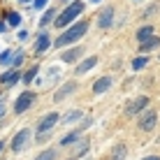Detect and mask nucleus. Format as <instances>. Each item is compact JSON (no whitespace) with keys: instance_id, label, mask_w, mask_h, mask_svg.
I'll return each mask as SVG.
<instances>
[{"instance_id":"obj_1","label":"nucleus","mask_w":160,"mask_h":160,"mask_svg":"<svg viewBox=\"0 0 160 160\" xmlns=\"http://www.w3.org/2000/svg\"><path fill=\"white\" fill-rule=\"evenodd\" d=\"M91 28V23H88L86 19H81V21H77V23L72 26H68L60 35L56 37V42H53V47L56 49H65V47H74L77 42L81 40V37L86 35V30Z\"/></svg>"},{"instance_id":"obj_2","label":"nucleus","mask_w":160,"mask_h":160,"mask_svg":"<svg viewBox=\"0 0 160 160\" xmlns=\"http://www.w3.org/2000/svg\"><path fill=\"white\" fill-rule=\"evenodd\" d=\"M81 12H84V2H81V0H72V2H70L68 7H65L63 12L56 16L53 26H56V28H68V26L74 23V19H77Z\"/></svg>"},{"instance_id":"obj_3","label":"nucleus","mask_w":160,"mask_h":160,"mask_svg":"<svg viewBox=\"0 0 160 160\" xmlns=\"http://www.w3.org/2000/svg\"><path fill=\"white\" fill-rule=\"evenodd\" d=\"M91 125H93V116H84V118H81V123L77 125L74 130H70L68 135H63V137H60L58 146H60V148H70V146H74L77 142L81 139V135H84V132H86L88 128H91Z\"/></svg>"},{"instance_id":"obj_4","label":"nucleus","mask_w":160,"mask_h":160,"mask_svg":"<svg viewBox=\"0 0 160 160\" xmlns=\"http://www.w3.org/2000/svg\"><path fill=\"white\" fill-rule=\"evenodd\" d=\"M35 102H37V93L30 91V88H26V91H21L19 95H16L12 112L16 114V116H21V114H26L30 107H35Z\"/></svg>"},{"instance_id":"obj_5","label":"nucleus","mask_w":160,"mask_h":160,"mask_svg":"<svg viewBox=\"0 0 160 160\" xmlns=\"http://www.w3.org/2000/svg\"><path fill=\"white\" fill-rule=\"evenodd\" d=\"M30 137H32V130H30V128H21L19 132H14L12 142H9V148H12L14 153L26 151V148H28V144H30Z\"/></svg>"},{"instance_id":"obj_6","label":"nucleus","mask_w":160,"mask_h":160,"mask_svg":"<svg viewBox=\"0 0 160 160\" xmlns=\"http://www.w3.org/2000/svg\"><path fill=\"white\" fill-rule=\"evenodd\" d=\"M60 123V114L58 112H49L37 121L35 125V135H44V132H53V128Z\"/></svg>"},{"instance_id":"obj_7","label":"nucleus","mask_w":160,"mask_h":160,"mask_svg":"<svg viewBox=\"0 0 160 160\" xmlns=\"http://www.w3.org/2000/svg\"><path fill=\"white\" fill-rule=\"evenodd\" d=\"M156 125H158V109H146V112H142L139 118H137V128L142 132H151Z\"/></svg>"},{"instance_id":"obj_8","label":"nucleus","mask_w":160,"mask_h":160,"mask_svg":"<svg viewBox=\"0 0 160 160\" xmlns=\"http://www.w3.org/2000/svg\"><path fill=\"white\" fill-rule=\"evenodd\" d=\"M148 104H151V98L148 95H137L135 100H130L125 104V114H128V116H139L142 112L148 109Z\"/></svg>"},{"instance_id":"obj_9","label":"nucleus","mask_w":160,"mask_h":160,"mask_svg":"<svg viewBox=\"0 0 160 160\" xmlns=\"http://www.w3.org/2000/svg\"><path fill=\"white\" fill-rule=\"evenodd\" d=\"M19 81H23V72H21V70L9 68L7 72H2V74H0V84H2L5 88H12V86L19 84Z\"/></svg>"},{"instance_id":"obj_10","label":"nucleus","mask_w":160,"mask_h":160,"mask_svg":"<svg viewBox=\"0 0 160 160\" xmlns=\"http://www.w3.org/2000/svg\"><path fill=\"white\" fill-rule=\"evenodd\" d=\"M95 65H98V56H86V58H81L79 63L74 65V74L77 77H84V74L91 72Z\"/></svg>"},{"instance_id":"obj_11","label":"nucleus","mask_w":160,"mask_h":160,"mask_svg":"<svg viewBox=\"0 0 160 160\" xmlns=\"http://www.w3.org/2000/svg\"><path fill=\"white\" fill-rule=\"evenodd\" d=\"M49 47H51V35L49 32H37V37H35V47H32V51L37 53V56H42V53H47L49 51Z\"/></svg>"},{"instance_id":"obj_12","label":"nucleus","mask_w":160,"mask_h":160,"mask_svg":"<svg viewBox=\"0 0 160 160\" xmlns=\"http://www.w3.org/2000/svg\"><path fill=\"white\" fill-rule=\"evenodd\" d=\"M77 88H79V86H77V81H74V79L65 81V84L60 86V88H58L56 93H53V102H63V100H65V98H68V95H72V93L77 91Z\"/></svg>"},{"instance_id":"obj_13","label":"nucleus","mask_w":160,"mask_h":160,"mask_svg":"<svg viewBox=\"0 0 160 160\" xmlns=\"http://www.w3.org/2000/svg\"><path fill=\"white\" fill-rule=\"evenodd\" d=\"M112 77L109 74H104V77H98L95 81H93V86H91V91H93V95H102V93H107L109 88H112Z\"/></svg>"},{"instance_id":"obj_14","label":"nucleus","mask_w":160,"mask_h":160,"mask_svg":"<svg viewBox=\"0 0 160 160\" xmlns=\"http://www.w3.org/2000/svg\"><path fill=\"white\" fill-rule=\"evenodd\" d=\"M81 58H84V49L77 47V44H74V47H70L68 51L60 53V60H63V63H74V65H77Z\"/></svg>"},{"instance_id":"obj_15","label":"nucleus","mask_w":160,"mask_h":160,"mask_svg":"<svg viewBox=\"0 0 160 160\" xmlns=\"http://www.w3.org/2000/svg\"><path fill=\"white\" fill-rule=\"evenodd\" d=\"M81 118H84V112H81V109H70L68 114L60 116V125H79Z\"/></svg>"},{"instance_id":"obj_16","label":"nucleus","mask_w":160,"mask_h":160,"mask_svg":"<svg viewBox=\"0 0 160 160\" xmlns=\"http://www.w3.org/2000/svg\"><path fill=\"white\" fill-rule=\"evenodd\" d=\"M112 23H114V7H104L100 16H98V26L102 30H107V28H112Z\"/></svg>"},{"instance_id":"obj_17","label":"nucleus","mask_w":160,"mask_h":160,"mask_svg":"<svg viewBox=\"0 0 160 160\" xmlns=\"http://www.w3.org/2000/svg\"><path fill=\"white\" fill-rule=\"evenodd\" d=\"M128 158V144L125 142H118L109 148V160H125Z\"/></svg>"},{"instance_id":"obj_18","label":"nucleus","mask_w":160,"mask_h":160,"mask_svg":"<svg viewBox=\"0 0 160 160\" xmlns=\"http://www.w3.org/2000/svg\"><path fill=\"white\" fill-rule=\"evenodd\" d=\"M158 47H160V37H158V35H153V37H148L146 42H142V44H139V53H144V56H146L148 51H153V49H158Z\"/></svg>"},{"instance_id":"obj_19","label":"nucleus","mask_w":160,"mask_h":160,"mask_svg":"<svg viewBox=\"0 0 160 160\" xmlns=\"http://www.w3.org/2000/svg\"><path fill=\"white\" fill-rule=\"evenodd\" d=\"M88 148H91V142H88V139H79V142H77V144L72 146V156H70V158H74V160H77L79 156H84Z\"/></svg>"},{"instance_id":"obj_20","label":"nucleus","mask_w":160,"mask_h":160,"mask_svg":"<svg viewBox=\"0 0 160 160\" xmlns=\"http://www.w3.org/2000/svg\"><path fill=\"white\" fill-rule=\"evenodd\" d=\"M153 32H156V30H153V26H142V28L135 32V37H137V42L142 44V42H146L148 37H153Z\"/></svg>"},{"instance_id":"obj_21","label":"nucleus","mask_w":160,"mask_h":160,"mask_svg":"<svg viewBox=\"0 0 160 160\" xmlns=\"http://www.w3.org/2000/svg\"><path fill=\"white\" fill-rule=\"evenodd\" d=\"M37 74H40V65H32L28 72H23V84L26 86H32V81L37 79Z\"/></svg>"},{"instance_id":"obj_22","label":"nucleus","mask_w":160,"mask_h":160,"mask_svg":"<svg viewBox=\"0 0 160 160\" xmlns=\"http://www.w3.org/2000/svg\"><path fill=\"white\" fill-rule=\"evenodd\" d=\"M32 160H58V151L56 148H44V151H40Z\"/></svg>"},{"instance_id":"obj_23","label":"nucleus","mask_w":160,"mask_h":160,"mask_svg":"<svg viewBox=\"0 0 160 160\" xmlns=\"http://www.w3.org/2000/svg\"><path fill=\"white\" fill-rule=\"evenodd\" d=\"M56 14H58V12H56V7H49L47 12H44V16L40 19V26H42V28H47L51 21H56Z\"/></svg>"},{"instance_id":"obj_24","label":"nucleus","mask_w":160,"mask_h":160,"mask_svg":"<svg viewBox=\"0 0 160 160\" xmlns=\"http://www.w3.org/2000/svg\"><path fill=\"white\" fill-rule=\"evenodd\" d=\"M5 21H7V26H12V28H19L21 26V14L19 12H5Z\"/></svg>"},{"instance_id":"obj_25","label":"nucleus","mask_w":160,"mask_h":160,"mask_svg":"<svg viewBox=\"0 0 160 160\" xmlns=\"http://www.w3.org/2000/svg\"><path fill=\"white\" fill-rule=\"evenodd\" d=\"M148 65V56H144V53H142V56H137L135 60H132V70H135V72H139V70H144Z\"/></svg>"},{"instance_id":"obj_26","label":"nucleus","mask_w":160,"mask_h":160,"mask_svg":"<svg viewBox=\"0 0 160 160\" xmlns=\"http://www.w3.org/2000/svg\"><path fill=\"white\" fill-rule=\"evenodd\" d=\"M26 63V53H21V51H16L14 53V58H12V65L9 68H14V70H21V65Z\"/></svg>"},{"instance_id":"obj_27","label":"nucleus","mask_w":160,"mask_h":160,"mask_svg":"<svg viewBox=\"0 0 160 160\" xmlns=\"http://www.w3.org/2000/svg\"><path fill=\"white\" fill-rule=\"evenodd\" d=\"M14 53H16V51H12V49H5V51L0 53V65H12Z\"/></svg>"},{"instance_id":"obj_28","label":"nucleus","mask_w":160,"mask_h":160,"mask_svg":"<svg viewBox=\"0 0 160 160\" xmlns=\"http://www.w3.org/2000/svg\"><path fill=\"white\" fill-rule=\"evenodd\" d=\"M47 2H49V0H32V9H35V12H40V9L47 7Z\"/></svg>"},{"instance_id":"obj_29","label":"nucleus","mask_w":160,"mask_h":160,"mask_svg":"<svg viewBox=\"0 0 160 160\" xmlns=\"http://www.w3.org/2000/svg\"><path fill=\"white\" fill-rule=\"evenodd\" d=\"M156 12H158V5H151V7H148V9H146V12L142 14V16H144V19H146V16H153Z\"/></svg>"},{"instance_id":"obj_30","label":"nucleus","mask_w":160,"mask_h":160,"mask_svg":"<svg viewBox=\"0 0 160 160\" xmlns=\"http://www.w3.org/2000/svg\"><path fill=\"white\" fill-rule=\"evenodd\" d=\"M5 30H7V21H5V19H2V21H0V35H2V32H5Z\"/></svg>"},{"instance_id":"obj_31","label":"nucleus","mask_w":160,"mask_h":160,"mask_svg":"<svg viewBox=\"0 0 160 160\" xmlns=\"http://www.w3.org/2000/svg\"><path fill=\"white\" fill-rule=\"evenodd\" d=\"M19 40H28V30H21L19 32Z\"/></svg>"},{"instance_id":"obj_32","label":"nucleus","mask_w":160,"mask_h":160,"mask_svg":"<svg viewBox=\"0 0 160 160\" xmlns=\"http://www.w3.org/2000/svg\"><path fill=\"white\" fill-rule=\"evenodd\" d=\"M142 160H160V156H146V158H142Z\"/></svg>"},{"instance_id":"obj_33","label":"nucleus","mask_w":160,"mask_h":160,"mask_svg":"<svg viewBox=\"0 0 160 160\" xmlns=\"http://www.w3.org/2000/svg\"><path fill=\"white\" fill-rule=\"evenodd\" d=\"M2 116H5V104L0 102V118H2Z\"/></svg>"},{"instance_id":"obj_34","label":"nucleus","mask_w":160,"mask_h":160,"mask_svg":"<svg viewBox=\"0 0 160 160\" xmlns=\"http://www.w3.org/2000/svg\"><path fill=\"white\" fill-rule=\"evenodd\" d=\"M2 148H5V142H2V139H0V153H2Z\"/></svg>"},{"instance_id":"obj_35","label":"nucleus","mask_w":160,"mask_h":160,"mask_svg":"<svg viewBox=\"0 0 160 160\" xmlns=\"http://www.w3.org/2000/svg\"><path fill=\"white\" fill-rule=\"evenodd\" d=\"M91 2H100V0H91Z\"/></svg>"},{"instance_id":"obj_36","label":"nucleus","mask_w":160,"mask_h":160,"mask_svg":"<svg viewBox=\"0 0 160 160\" xmlns=\"http://www.w3.org/2000/svg\"><path fill=\"white\" fill-rule=\"evenodd\" d=\"M63 2H68V5H70V0H63Z\"/></svg>"},{"instance_id":"obj_37","label":"nucleus","mask_w":160,"mask_h":160,"mask_svg":"<svg viewBox=\"0 0 160 160\" xmlns=\"http://www.w3.org/2000/svg\"><path fill=\"white\" fill-rule=\"evenodd\" d=\"M0 100H2V93H0Z\"/></svg>"},{"instance_id":"obj_38","label":"nucleus","mask_w":160,"mask_h":160,"mask_svg":"<svg viewBox=\"0 0 160 160\" xmlns=\"http://www.w3.org/2000/svg\"><path fill=\"white\" fill-rule=\"evenodd\" d=\"M86 160H93V158H86Z\"/></svg>"},{"instance_id":"obj_39","label":"nucleus","mask_w":160,"mask_h":160,"mask_svg":"<svg viewBox=\"0 0 160 160\" xmlns=\"http://www.w3.org/2000/svg\"><path fill=\"white\" fill-rule=\"evenodd\" d=\"M68 160H74V158H68Z\"/></svg>"},{"instance_id":"obj_40","label":"nucleus","mask_w":160,"mask_h":160,"mask_svg":"<svg viewBox=\"0 0 160 160\" xmlns=\"http://www.w3.org/2000/svg\"><path fill=\"white\" fill-rule=\"evenodd\" d=\"M158 58H160V53H158Z\"/></svg>"}]
</instances>
